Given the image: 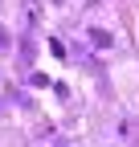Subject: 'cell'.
<instances>
[{"mask_svg":"<svg viewBox=\"0 0 139 147\" xmlns=\"http://www.w3.org/2000/svg\"><path fill=\"white\" fill-rule=\"evenodd\" d=\"M90 41H94V45H115V37H111L107 29H90Z\"/></svg>","mask_w":139,"mask_h":147,"instance_id":"obj_1","label":"cell"}]
</instances>
